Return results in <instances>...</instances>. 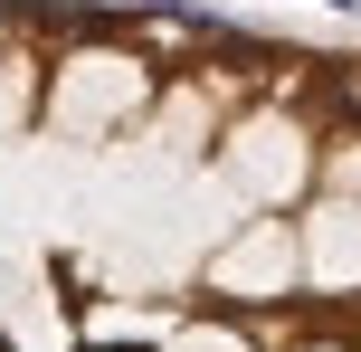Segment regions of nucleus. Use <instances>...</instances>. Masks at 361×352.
<instances>
[{
    "label": "nucleus",
    "instance_id": "obj_1",
    "mask_svg": "<svg viewBox=\"0 0 361 352\" xmlns=\"http://www.w3.org/2000/svg\"><path fill=\"white\" fill-rule=\"evenodd\" d=\"M343 95H352V114H361V67H352V76H343Z\"/></svg>",
    "mask_w": 361,
    "mask_h": 352
},
{
    "label": "nucleus",
    "instance_id": "obj_2",
    "mask_svg": "<svg viewBox=\"0 0 361 352\" xmlns=\"http://www.w3.org/2000/svg\"><path fill=\"white\" fill-rule=\"evenodd\" d=\"M143 10H190V0H143Z\"/></svg>",
    "mask_w": 361,
    "mask_h": 352
}]
</instances>
